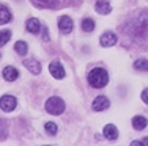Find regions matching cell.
Masks as SVG:
<instances>
[{"label":"cell","mask_w":148,"mask_h":146,"mask_svg":"<svg viewBox=\"0 0 148 146\" xmlns=\"http://www.w3.org/2000/svg\"><path fill=\"white\" fill-rule=\"evenodd\" d=\"M88 83L93 88H104L109 83V74L104 68H93L88 72Z\"/></svg>","instance_id":"7a4b0ae2"},{"label":"cell","mask_w":148,"mask_h":146,"mask_svg":"<svg viewBox=\"0 0 148 146\" xmlns=\"http://www.w3.org/2000/svg\"><path fill=\"white\" fill-rule=\"evenodd\" d=\"M147 124H148V121H147L145 116H140V115H137V116L132 118V127H134L136 130H143V129L147 127Z\"/></svg>","instance_id":"9a60e30c"},{"label":"cell","mask_w":148,"mask_h":146,"mask_svg":"<svg viewBox=\"0 0 148 146\" xmlns=\"http://www.w3.org/2000/svg\"><path fill=\"white\" fill-rule=\"evenodd\" d=\"M13 20V14L11 11H10L8 8H6L5 5H0V25H3V24H8Z\"/></svg>","instance_id":"4fadbf2b"},{"label":"cell","mask_w":148,"mask_h":146,"mask_svg":"<svg viewBox=\"0 0 148 146\" xmlns=\"http://www.w3.org/2000/svg\"><path fill=\"white\" fill-rule=\"evenodd\" d=\"M44 129L47 130V134H49V135H55V134H57V126H55L54 123H46Z\"/></svg>","instance_id":"44dd1931"},{"label":"cell","mask_w":148,"mask_h":146,"mask_svg":"<svg viewBox=\"0 0 148 146\" xmlns=\"http://www.w3.org/2000/svg\"><path fill=\"white\" fill-rule=\"evenodd\" d=\"M99 43H101V46H103V47H112V46H115V43H117V35L112 33V32H106V33L101 35Z\"/></svg>","instance_id":"8992f818"},{"label":"cell","mask_w":148,"mask_h":146,"mask_svg":"<svg viewBox=\"0 0 148 146\" xmlns=\"http://www.w3.org/2000/svg\"><path fill=\"white\" fill-rule=\"evenodd\" d=\"M24 66H25L30 72H33V74H40V72H41L40 61L33 60V58H30V60H24Z\"/></svg>","instance_id":"5bb4252c"},{"label":"cell","mask_w":148,"mask_h":146,"mask_svg":"<svg viewBox=\"0 0 148 146\" xmlns=\"http://www.w3.org/2000/svg\"><path fill=\"white\" fill-rule=\"evenodd\" d=\"M142 101H143L145 104H148V88H145V90L142 91Z\"/></svg>","instance_id":"7402d4cb"},{"label":"cell","mask_w":148,"mask_h":146,"mask_svg":"<svg viewBox=\"0 0 148 146\" xmlns=\"http://www.w3.org/2000/svg\"><path fill=\"white\" fill-rule=\"evenodd\" d=\"M103 134L107 140H117L118 138V129L114 126V124H107V126L103 129Z\"/></svg>","instance_id":"7c38bea8"},{"label":"cell","mask_w":148,"mask_h":146,"mask_svg":"<svg viewBox=\"0 0 148 146\" xmlns=\"http://www.w3.org/2000/svg\"><path fill=\"white\" fill-rule=\"evenodd\" d=\"M49 71H51V75L55 79H63L65 77V69H63V66L60 61H52L51 65H49Z\"/></svg>","instance_id":"ba28073f"},{"label":"cell","mask_w":148,"mask_h":146,"mask_svg":"<svg viewBox=\"0 0 148 146\" xmlns=\"http://www.w3.org/2000/svg\"><path fill=\"white\" fill-rule=\"evenodd\" d=\"M46 110L51 115H62L65 112V102H63V99H60V97L52 96V97H49L47 102H46Z\"/></svg>","instance_id":"3957f363"},{"label":"cell","mask_w":148,"mask_h":146,"mask_svg":"<svg viewBox=\"0 0 148 146\" xmlns=\"http://www.w3.org/2000/svg\"><path fill=\"white\" fill-rule=\"evenodd\" d=\"M25 27H27V32L33 33V35H38L41 30V24L38 19H35V17H30L29 20L25 22Z\"/></svg>","instance_id":"8fae6325"},{"label":"cell","mask_w":148,"mask_h":146,"mask_svg":"<svg viewBox=\"0 0 148 146\" xmlns=\"http://www.w3.org/2000/svg\"><path fill=\"white\" fill-rule=\"evenodd\" d=\"M11 38V32L10 30H0V47H3Z\"/></svg>","instance_id":"ffe728a7"},{"label":"cell","mask_w":148,"mask_h":146,"mask_svg":"<svg viewBox=\"0 0 148 146\" xmlns=\"http://www.w3.org/2000/svg\"><path fill=\"white\" fill-rule=\"evenodd\" d=\"M134 69H136V71H143V72H147V71H148V60H143V58L137 60L136 63H134Z\"/></svg>","instance_id":"d6986e66"},{"label":"cell","mask_w":148,"mask_h":146,"mask_svg":"<svg viewBox=\"0 0 148 146\" xmlns=\"http://www.w3.org/2000/svg\"><path fill=\"white\" fill-rule=\"evenodd\" d=\"M32 2L38 8H62V6H66L69 0H32Z\"/></svg>","instance_id":"277c9868"},{"label":"cell","mask_w":148,"mask_h":146,"mask_svg":"<svg viewBox=\"0 0 148 146\" xmlns=\"http://www.w3.org/2000/svg\"><path fill=\"white\" fill-rule=\"evenodd\" d=\"M17 105V101L14 96H10V94H5L0 97V109L3 112H13Z\"/></svg>","instance_id":"5b68a950"},{"label":"cell","mask_w":148,"mask_h":146,"mask_svg":"<svg viewBox=\"0 0 148 146\" xmlns=\"http://www.w3.org/2000/svg\"><path fill=\"white\" fill-rule=\"evenodd\" d=\"M82 30H84V32H87V33L93 32V30H95V20L90 19V17H85V19L82 20Z\"/></svg>","instance_id":"e0dca14e"},{"label":"cell","mask_w":148,"mask_h":146,"mask_svg":"<svg viewBox=\"0 0 148 146\" xmlns=\"http://www.w3.org/2000/svg\"><path fill=\"white\" fill-rule=\"evenodd\" d=\"M128 35H131L132 38L142 41L148 38V11L139 13V16L134 17V19H129L128 24H126V30Z\"/></svg>","instance_id":"6da1fadb"},{"label":"cell","mask_w":148,"mask_h":146,"mask_svg":"<svg viewBox=\"0 0 148 146\" xmlns=\"http://www.w3.org/2000/svg\"><path fill=\"white\" fill-rule=\"evenodd\" d=\"M14 50L17 52V55H25L27 50H29V46H27L25 41H17L14 44Z\"/></svg>","instance_id":"ac0fdd59"},{"label":"cell","mask_w":148,"mask_h":146,"mask_svg":"<svg viewBox=\"0 0 148 146\" xmlns=\"http://www.w3.org/2000/svg\"><path fill=\"white\" fill-rule=\"evenodd\" d=\"M43 38H44V41H49V35H47V29L46 27H43Z\"/></svg>","instance_id":"603a6c76"},{"label":"cell","mask_w":148,"mask_h":146,"mask_svg":"<svg viewBox=\"0 0 148 146\" xmlns=\"http://www.w3.org/2000/svg\"><path fill=\"white\" fill-rule=\"evenodd\" d=\"M93 110H96V112H103V110L109 109V105H110V101L107 99L106 96H98L96 99L93 101Z\"/></svg>","instance_id":"9c48e42d"},{"label":"cell","mask_w":148,"mask_h":146,"mask_svg":"<svg viewBox=\"0 0 148 146\" xmlns=\"http://www.w3.org/2000/svg\"><path fill=\"white\" fill-rule=\"evenodd\" d=\"M142 143L148 146V137H145V138H143V140H142Z\"/></svg>","instance_id":"cb8c5ba5"},{"label":"cell","mask_w":148,"mask_h":146,"mask_svg":"<svg viewBox=\"0 0 148 146\" xmlns=\"http://www.w3.org/2000/svg\"><path fill=\"white\" fill-rule=\"evenodd\" d=\"M73 27H74V22H73L71 17H68V16H62V17H60L58 29H60V32H62V33H71Z\"/></svg>","instance_id":"52a82bcc"},{"label":"cell","mask_w":148,"mask_h":146,"mask_svg":"<svg viewBox=\"0 0 148 146\" xmlns=\"http://www.w3.org/2000/svg\"><path fill=\"white\" fill-rule=\"evenodd\" d=\"M95 10H96L99 14H109V13L112 11V6H110V3H107V2L98 0L96 5H95Z\"/></svg>","instance_id":"2e32d148"},{"label":"cell","mask_w":148,"mask_h":146,"mask_svg":"<svg viewBox=\"0 0 148 146\" xmlns=\"http://www.w3.org/2000/svg\"><path fill=\"white\" fill-rule=\"evenodd\" d=\"M2 75H3V79H5V80L14 82V80H17V77H19V72H17V69L13 68V66H6V68L3 69Z\"/></svg>","instance_id":"30bf717a"}]
</instances>
